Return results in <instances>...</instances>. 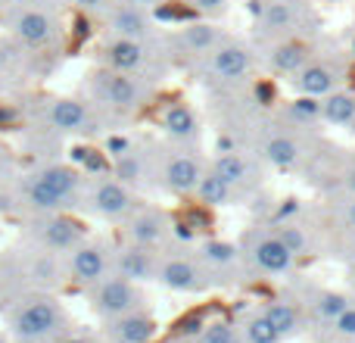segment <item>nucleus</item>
Returning a JSON list of instances; mask_svg holds the SVG:
<instances>
[{
    "label": "nucleus",
    "mask_w": 355,
    "mask_h": 343,
    "mask_svg": "<svg viewBox=\"0 0 355 343\" xmlns=\"http://www.w3.org/2000/svg\"><path fill=\"white\" fill-rule=\"evenodd\" d=\"M28 119L56 137H100L112 128L110 119L85 97H41L31 106Z\"/></svg>",
    "instance_id": "obj_8"
},
{
    "label": "nucleus",
    "mask_w": 355,
    "mask_h": 343,
    "mask_svg": "<svg viewBox=\"0 0 355 343\" xmlns=\"http://www.w3.org/2000/svg\"><path fill=\"white\" fill-rule=\"evenodd\" d=\"M209 169L221 175L234 190H237L240 203H250L256 194L265 190L268 181V169L252 150L246 147H227V150H212L209 156Z\"/></svg>",
    "instance_id": "obj_15"
},
{
    "label": "nucleus",
    "mask_w": 355,
    "mask_h": 343,
    "mask_svg": "<svg viewBox=\"0 0 355 343\" xmlns=\"http://www.w3.org/2000/svg\"><path fill=\"white\" fill-rule=\"evenodd\" d=\"M156 281L166 290H172V294H202V290L212 287L193 246L187 244H168L166 250H159Z\"/></svg>",
    "instance_id": "obj_16"
},
{
    "label": "nucleus",
    "mask_w": 355,
    "mask_h": 343,
    "mask_svg": "<svg viewBox=\"0 0 355 343\" xmlns=\"http://www.w3.org/2000/svg\"><path fill=\"white\" fill-rule=\"evenodd\" d=\"M112 250H116L112 240L87 234L72 253H66V281L85 290L103 281L112 271Z\"/></svg>",
    "instance_id": "obj_19"
},
{
    "label": "nucleus",
    "mask_w": 355,
    "mask_h": 343,
    "mask_svg": "<svg viewBox=\"0 0 355 343\" xmlns=\"http://www.w3.org/2000/svg\"><path fill=\"white\" fill-rule=\"evenodd\" d=\"M156 265H159V250H147L125 240H119L112 250V275H122L135 284L156 281Z\"/></svg>",
    "instance_id": "obj_26"
},
{
    "label": "nucleus",
    "mask_w": 355,
    "mask_h": 343,
    "mask_svg": "<svg viewBox=\"0 0 355 343\" xmlns=\"http://www.w3.org/2000/svg\"><path fill=\"white\" fill-rule=\"evenodd\" d=\"M340 44H343L346 56H349V60H352V66H355V19H352L349 25H346V31H343V41H340Z\"/></svg>",
    "instance_id": "obj_38"
},
{
    "label": "nucleus",
    "mask_w": 355,
    "mask_h": 343,
    "mask_svg": "<svg viewBox=\"0 0 355 343\" xmlns=\"http://www.w3.org/2000/svg\"><path fill=\"white\" fill-rule=\"evenodd\" d=\"M156 128H159L162 141L184 144V147H202L206 137V119L190 100L168 97L156 103Z\"/></svg>",
    "instance_id": "obj_18"
},
{
    "label": "nucleus",
    "mask_w": 355,
    "mask_h": 343,
    "mask_svg": "<svg viewBox=\"0 0 355 343\" xmlns=\"http://www.w3.org/2000/svg\"><path fill=\"white\" fill-rule=\"evenodd\" d=\"M193 203L202 209H227V206H240V196L225 178L215 175V172L206 166L200 184H196V190H193Z\"/></svg>",
    "instance_id": "obj_31"
},
{
    "label": "nucleus",
    "mask_w": 355,
    "mask_h": 343,
    "mask_svg": "<svg viewBox=\"0 0 355 343\" xmlns=\"http://www.w3.org/2000/svg\"><path fill=\"white\" fill-rule=\"evenodd\" d=\"M352 60L346 56L343 44L327 37L324 31L315 41L312 56L306 60V66L296 75H290L284 85L290 87V94H306V97H327L331 91L343 85H352Z\"/></svg>",
    "instance_id": "obj_5"
},
{
    "label": "nucleus",
    "mask_w": 355,
    "mask_h": 343,
    "mask_svg": "<svg viewBox=\"0 0 355 343\" xmlns=\"http://www.w3.org/2000/svg\"><path fill=\"white\" fill-rule=\"evenodd\" d=\"M97 66L128 72V75H141V78H150L156 85H162L175 72L166 56V47H162V37H156V41L103 37L97 47Z\"/></svg>",
    "instance_id": "obj_9"
},
{
    "label": "nucleus",
    "mask_w": 355,
    "mask_h": 343,
    "mask_svg": "<svg viewBox=\"0 0 355 343\" xmlns=\"http://www.w3.org/2000/svg\"><path fill=\"white\" fill-rule=\"evenodd\" d=\"M131 3H137V6H144V10H153V12H159L162 6H168V3H175V0H131Z\"/></svg>",
    "instance_id": "obj_40"
},
{
    "label": "nucleus",
    "mask_w": 355,
    "mask_h": 343,
    "mask_svg": "<svg viewBox=\"0 0 355 343\" xmlns=\"http://www.w3.org/2000/svg\"><path fill=\"white\" fill-rule=\"evenodd\" d=\"M110 172L137 194L153 190V141L135 137L122 153H116L110 160Z\"/></svg>",
    "instance_id": "obj_25"
},
{
    "label": "nucleus",
    "mask_w": 355,
    "mask_h": 343,
    "mask_svg": "<svg viewBox=\"0 0 355 343\" xmlns=\"http://www.w3.org/2000/svg\"><path fill=\"white\" fill-rule=\"evenodd\" d=\"M103 37H128V41H156L162 37V22L153 10L131 3V0H116L112 10L100 19Z\"/></svg>",
    "instance_id": "obj_21"
},
{
    "label": "nucleus",
    "mask_w": 355,
    "mask_h": 343,
    "mask_svg": "<svg viewBox=\"0 0 355 343\" xmlns=\"http://www.w3.org/2000/svg\"><path fill=\"white\" fill-rule=\"evenodd\" d=\"M209 166V156L202 147H184L172 141H153V190L175 200H193V190L200 184L202 172Z\"/></svg>",
    "instance_id": "obj_7"
},
{
    "label": "nucleus",
    "mask_w": 355,
    "mask_h": 343,
    "mask_svg": "<svg viewBox=\"0 0 355 343\" xmlns=\"http://www.w3.org/2000/svg\"><path fill=\"white\" fill-rule=\"evenodd\" d=\"M240 337L246 343H281L284 337L271 328V321L262 315V309H256V312H250L243 319V325H240Z\"/></svg>",
    "instance_id": "obj_33"
},
{
    "label": "nucleus",
    "mask_w": 355,
    "mask_h": 343,
    "mask_svg": "<svg viewBox=\"0 0 355 343\" xmlns=\"http://www.w3.org/2000/svg\"><path fill=\"white\" fill-rule=\"evenodd\" d=\"M318 35H296V37H281V41L256 44L259 47V75L287 81L290 75H296L306 60L312 56Z\"/></svg>",
    "instance_id": "obj_20"
},
{
    "label": "nucleus",
    "mask_w": 355,
    "mask_h": 343,
    "mask_svg": "<svg viewBox=\"0 0 355 343\" xmlns=\"http://www.w3.org/2000/svg\"><path fill=\"white\" fill-rule=\"evenodd\" d=\"M237 337V328L225 319H212V321H202V331L196 334V343H231Z\"/></svg>",
    "instance_id": "obj_35"
},
{
    "label": "nucleus",
    "mask_w": 355,
    "mask_h": 343,
    "mask_svg": "<svg viewBox=\"0 0 355 343\" xmlns=\"http://www.w3.org/2000/svg\"><path fill=\"white\" fill-rule=\"evenodd\" d=\"M231 343H246V340H243V337H240V334H237V337H234Z\"/></svg>",
    "instance_id": "obj_44"
},
{
    "label": "nucleus",
    "mask_w": 355,
    "mask_h": 343,
    "mask_svg": "<svg viewBox=\"0 0 355 343\" xmlns=\"http://www.w3.org/2000/svg\"><path fill=\"white\" fill-rule=\"evenodd\" d=\"M172 343H196V340H193V337H181V334H178V337H175Z\"/></svg>",
    "instance_id": "obj_43"
},
{
    "label": "nucleus",
    "mask_w": 355,
    "mask_h": 343,
    "mask_svg": "<svg viewBox=\"0 0 355 343\" xmlns=\"http://www.w3.org/2000/svg\"><path fill=\"white\" fill-rule=\"evenodd\" d=\"M227 35L231 31L215 19H190V22H178L175 28L162 31V47L175 72H187L206 53H212Z\"/></svg>",
    "instance_id": "obj_11"
},
{
    "label": "nucleus",
    "mask_w": 355,
    "mask_h": 343,
    "mask_svg": "<svg viewBox=\"0 0 355 343\" xmlns=\"http://www.w3.org/2000/svg\"><path fill=\"white\" fill-rule=\"evenodd\" d=\"M175 3L184 6L187 12H193L196 19H215V22H221L231 12L234 0H175Z\"/></svg>",
    "instance_id": "obj_34"
},
{
    "label": "nucleus",
    "mask_w": 355,
    "mask_h": 343,
    "mask_svg": "<svg viewBox=\"0 0 355 343\" xmlns=\"http://www.w3.org/2000/svg\"><path fill=\"white\" fill-rule=\"evenodd\" d=\"M252 31L256 44L281 41L296 35H321V12L315 0H252Z\"/></svg>",
    "instance_id": "obj_4"
},
{
    "label": "nucleus",
    "mask_w": 355,
    "mask_h": 343,
    "mask_svg": "<svg viewBox=\"0 0 355 343\" xmlns=\"http://www.w3.org/2000/svg\"><path fill=\"white\" fill-rule=\"evenodd\" d=\"M268 225L275 228V234L284 240V246L293 253L300 265L315 262V259L324 256V240H321V231H318V225H315L309 206L296 215H287V219L268 221Z\"/></svg>",
    "instance_id": "obj_23"
},
{
    "label": "nucleus",
    "mask_w": 355,
    "mask_h": 343,
    "mask_svg": "<svg viewBox=\"0 0 355 343\" xmlns=\"http://www.w3.org/2000/svg\"><path fill=\"white\" fill-rule=\"evenodd\" d=\"M81 91H85L81 97L97 106L110 119V125H122V122L144 116L162 97V85L141 78V75L116 72V69H106V66H94L85 75Z\"/></svg>",
    "instance_id": "obj_1"
},
{
    "label": "nucleus",
    "mask_w": 355,
    "mask_h": 343,
    "mask_svg": "<svg viewBox=\"0 0 355 343\" xmlns=\"http://www.w3.org/2000/svg\"><path fill=\"white\" fill-rule=\"evenodd\" d=\"M275 112L281 122L290 128L302 131V135H321L324 131V112H321V97H306V94H293V97L275 103Z\"/></svg>",
    "instance_id": "obj_27"
},
{
    "label": "nucleus",
    "mask_w": 355,
    "mask_h": 343,
    "mask_svg": "<svg viewBox=\"0 0 355 343\" xmlns=\"http://www.w3.org/2000/svg\"><path fill=\"white\" fill-rule=\"evenodd\" d=\"M87 300H91V309L100 315V319L110 321V319H119V315H125V312L144 309V290H141V284L110 271L103 281L87 287Z\"/></svg>",
    "instance_id": "obj_22"
},
{
    "label": "nucleus",
    "mask_w": 355,
    "mask_h": 343,
    "mask_svg": "<svg viewBox=\"0 0 355 343\" xmlns=\"http://www.w3.org/2000/svg\"><path fill=\"white\" fill-rule=\"evenodd\" d=\"M184 75L193 85H200L206 94L231 91V87L259 78V47L250 35H234L231 31L212 53H206Z\"/></svg>",
    "instance_id": "obj_2"
},
{
    "label": "nucleus",
    "mask_w": 355,
    "mask_h": 343,
    "mask_svg": "<svg viewBox=\"0 0 355 343\" xmlns=\"http://www.w3.org/2000/svg\"><path fill=\"white\" fill-rule=\"evenodd\" d=\"M60 343H94V340L87 337V334H66Z\"/></svg>",
    "instance_id": "obj_41"
},
{
    "label": "nucleus",
    "mask_w": 355,
    "mask_h": 343,
    "mask_svg": "<svg viewBox=\"0 0 355 343\" xmlns=\"http://www.w3.org/2000/svg\"><path fill=\"white\" fill-rule=\"evenodd\" d=\"M137 206H141V194L122 184L110 169L87 175L85 194H81V212H87L91 219H100L106 225H122Z\"/></svg>",
    "instance_id": "obj_13"
},
{
    "label": "nucleus",
    "mask_w": 355,
    "mask_h": 343,
    "mask_svg": "<svg viewBox=\"0 0 355 343\" xmlns=\"http://www.w3.org/2000/svg\"><path fill=\"white\" fill-rule=\"evenodd\" d=\"M10 3H35V6H50V10H69L66 0H10Z\"/></svg>",
    "instance_id": "obj_39"
},
{
    "label": "nucleus",
    "mask_w": 355,
    "mask_h": 343,
    "mask_svg": "<svg viewBox=\"0 0 355 343\" xmlns=\"http://www.w3.org/2000/svg\"><path fill=\"white\" fill-rule=\"evenodd\" d=\"M259 309H262V315L271 321V328H275L281 337H293V334H300L302 325H306V309H302V303L293 300V296H268Z\"/></svg>",
    "instance_id": "obj_29"
},
{
    "label": "nucleus",
    "mask_w": 355,
    "mask_h": 343,
    "mask_svg": "<svg viewBox=\"0 0 355 343\" xmlns=\"http://www.w3.org/2000/svg\"><path fill=\"white\" fill-rule=\"evenodd\" d=\"M349 300H352V296H349V294H343V290H334V287H315L312 294L306 296L302 309H309V312H312L318 321L331 325V321L337 319V315L343 312L346 306H349Z\"/></svg>",
    "instance_id": "obj_32"
},
{
    "label": "nucleus",
    "mask_w": 355,
    "mask_h": 343,
    "mask_svg": "<svg viewBox=\"0 0 355 343\" xmlns=\"http://www.w3.org/2000/svg\"><path fill=\"white\" fill-rule=\"evenodd\" d=\"M331 328L337 337H346V340H355V300H349V306L343 309V312L337 315V319L331 321Z\"/></svg>",
    "instance_id": "obj_37"
},
{
    "label": "nucleus",
    "mask_w": 355,
    "mask_h": 343,
    "mask_svg": "<svg viewBox=\"0 0 355 343\" xmlns=\"http://www.w3.org/2000/svg\"><path fill=\"white\" fill-rule=\"evenodd\" d=\"M6 325L19 343H44L62 334L66 309L53 294H44V290L22 294L19 300H12L10 312H6Z\"/></svg>",
    "instance_id": "obj_10"
},
{
    "label": "nucleus",
    "mask_w": 355,
    "mask_h": 343,
    "mask_svg": "<svg viewBox=\"0 0 355 343\" xmlns=\"http://www.w3.org/2000/svg\"><path fill=\"white\" fill-rule=\"evenodd\" d=\"M122 240L147 250H166L175 240V215L159 203H144L122 221Z\"/></svg>",
    "instance_id": "obj_17"
},
{
    "label": "nucleus",
    "mask_w": 355,
    "mask_h": 343,
    "mask_svg": "<svg viewBox=\"0 0 355 343\" xmlns=\"http://www.w3.org/2000/svg\"><path fill=\"white\" fill-rule=\"evenodd\" d=\"M0 343H6V337H3V334H0Z\"/></svg>",
    "instance_id": "obj_45"
},
{
    "label": "nucleus",
    "mask_w": 355,
    "mask_h": 343,
    "mask_svg": "<svg viewBox=\"0 0 355 343\" xmlns=\"http://www.w3.org/2000/svg\"><path fill=\"white\" fill-rule=\"evenodd\" d=\"M193 253L202 262V269H206L212 284L234 281V275H246L243 259H240V246H237V240H231V237H218V234L196 237Z\"/></svg>",
    "instance_id": "obj_24"
},
{
    "label": "nucleus",
    "mask_w": 355,
    "mask_h": 343,
    "mask_svg": "<svg viewBox=\"0 0 355 343\" xmlns=\"http://www.w3.org/2000/svg\"><path fill=\"white\" fill-rule=\"evenodd\" d=\"M66 10H50V6L35 3H10L0 6V25L6 28V37L25 47L35 60L41 56L62 53L66 44Z\"/></svg>",
    "instance_id": "obj_3"
},
{
    "label": "nucleus",
    "mask_w": 355,
    "mask_h": 343,
    "mask_svg": "<svg viewBox=\"0 0 355 343\" xmlns=\"http://www.w3.org/2000/svg\"><path fill=\"white\" fill-rule=\"evenodd\" d=\"M346 281H349V287L355 290V259H352L349 265H346Z\"/></svg>",
    "instance_id": "obj_42"
},
{
    "label": "nucleus",
    "mask_w": 355,
    "mask_h": 343,
    "mask_svg": "<svg viewBox=\"0 0 355 343\" xmlns=\"http://www.w3.org/2000/svg\"><path fill=\"white\" fill-rule=\"evenodd\" d=\"M324 240V256L355 259V194H324L318 206H309Z\"/></svg>",
    "instance_id": "obj_12"
},
{
    "label": "nucleus",
    "mask_w": 355,
    "mask_h": 343,
    "mask_svg": "<svg viewBox=\"0 0 355 343\" xmlns=\"http://www.w3.org/2000/svg\"><path fill=\"white\" fill-rule=\"evenodd\" d=\"M85 221L75 212H41V215H22V240L37 250L47 253H72L81 240L87 237Z\"/></svg>",
    "instance_id": "obj_14"
},
{
    "label": "nucleus",
    "mask_w": 355,
    "mask_h": 343,
    "mask_svg": "<svg viewBox=\"0 0 355 343\" xmlns=\"http://www.w3.org/2000/svg\"><path fill=\"white\" fill-rule=\"evenodd\" d=\"M106 334L112 343H150L156 337V319L147 309H135L106 321Z\"/></svg>",
    "instance_id": "obj_28"
},
{
    "label": "nucleus",
    "mask_w": 355,
    "mask_h": 343,
    "mask_svg": "<svg viewBox=\"0 0 355 343\" xmlns=\"http://www.w3.org/2000/svg\"><path fill=\"white\" fill-rule=\"evenodd\" d=\"M112 3H116V0H66L69 10L81 12V16H87V19H97V22L112 10Z\"/></svg>",
    "instance_id": "obj_36"
},
{
    "label": "nucleus",
    "mask_w": 355,
    "mask_h": 343,
    "mask_svg": "<svg viewBox=\"0 0 355 343\" xmlns=\"http://www.w3.org/2000/svg\"><path fill=\"white\" fill-rule=\"evenodd\" d=\"M237 246L243 271L262 281H287L302 269L268 221H252L250 228H243L237 234Z\"/></svg>",
    "instance_id": "obj_6"
},
{
    "label": "nucleus",
    "mask_w": 355,
    "mask_h": 343,
    "mask_svg": "<svg viewBox=\"0 0 355 343\" xmlns=\"http://www.w3.org/2000/svg\"><path fill=\"white\" fill-rule=\"evenodd\" d=\"M321 112H324V131L327 128H343L355 135V87L343 85L321 97Z\"/></svg>",
    "instance_id": "obj_30"
}]
</instances>
